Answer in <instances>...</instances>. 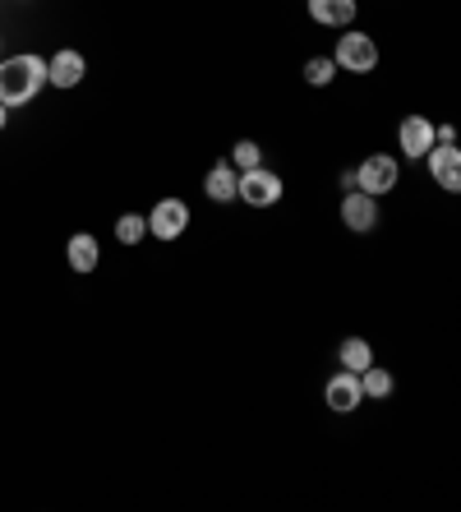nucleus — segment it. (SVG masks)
I'll return each mask as SVG.
<instances>
[{
	"label": "nucleus",
	"mask_w": 461,
	"mask_h": 512,
	"mask_svg": "<svg viewBox=\"0 0 461 512\" xmlns=\"http://www.w3.org/2000/svg\"><path fill=\"white\" fill-rule=\"evenodd\" d=\"M143 240H148V217L143 213H120L116 217V245L134 250V245H143Z\"/></svg>",
	"instance_id": "16"
},
{
	"label": "nucleus",
	"mask_w": 461,
	"mask_h": 512,
	"mask_svg": "<svg viewBox=\"0 0 461 512\" xmlns=\"http://www.w3.org/2000/svg\"><path fill=\"white\" fill-rule=\"evenodd\" d=\"M355 185H360L365 194H374V199L397 194V185H402V157H392V153L360 157V167H355Z\"/></svg>",
	"instance_id": "3"
},
{
	"label": "nucleus",
	"mask_w": 461,
	"mask_h": 512,
	"mask_svg": "<svg viewBox=\"0 0 461 512\" xmlns=\"http://www.w3.org/2000/svg\"><path fill=\"white\" fill-rule=\"evenodd\" d=\"M328 56H332V65H337V74H374L379 70V60H383V51L365 28H342Z\"/></svg>",
	"instance_id": "2"
},
{
	"label": "nucleus",
	"mask_w": 461,
	"mask_h": 512,
	"mask_svg": "<svg viewBox=\"0 0 461 512\" xmlns=\"http://www.w3.org/2000/svg\"><path fill=\"white\" fill-rule=\"evenodd\" d=\"M88 79V56L74 47H60L56 56H47V88H60V93H70Z\"/></svg>",
	"instance_id": "10"
},
{
	"label": "nucleus",
	"mask_w": 461,
	"mask_h": 512,
	"mask_svg": "<svg viewBox=\"0 0 461 512\" xmlns=\"http://www.w3.org/2000/svg\"><path fill=\"white\" fill-rule=\"evenodd\" d=\"M337 365H342V370H351V374L369 370V365H374V342H369V337H360V333L342 337V342H337Z\"/></svg>",
	"instance_id": "14"
},
{
	"label": "nucleus",
	"mask_w": 461,
	"mask_h": 512,
	"mask_svg": "<svg viewBox=\"0 0 461 512\" xmlns=\"http://www.w3.org/2000/svg\"><path fill=\"white\" fill-rule=\"evenodd\" d=\"M346 190H360V185H355V167L342 171V194H346Z\"/></svg>",
	"instance_id": "19"
},
{
	"label": "nucleus",
	"mask_w": 461,
	"mask_h": 512,
	"mask_svg": "<svg viewBox=\"0 0 461 512\" xmlns=\"http://www.w3.org/2000/svg\"><path fill=\"white\" fill-rule=\"evenodd\" d=\"M286 199V180L277 176L272 167H249L240 171V185H236V203H245V208H277V203Z\"/></svg>",
	"instance_id": "4"
},
{
	"label": "nucleus",
	"mask_w": 461,
	"mask_h": 512,
	"mask_svg": "<svg viewBox=\"0 0 461 512\" xmlns=\"http://www.w3.org/2000/svg\"><path fill=\"white\" fill-rule=\"evenodd\" d=\"M65 263H70L74 273H97L102 268V240L93 231H74L65 240Z\"/></svg>",
	"instance_id": "12"
},
{
	"label": "nucleus",
	"mask_w": 461,
	"mask_h": 512,
	"mask_svg": "<svg viewBox=\"0 0 461 512\" xmlns=\"http://www.w3.org/2000/svg\"><path fill=\"white\" fill-rule=\"evenodd\" d=\"M300 74H305V84H309V88H328L332 79H337V65H332V56H309V60H305V70H300Z\"/></svg>",
	"instance_id": "17"
},
{
	"label": "nucleus",
	"mask_w": 461,
	"mask_h": 512,
	"mask_svg": "<svg viewBox=\"0 0 461 512\" xmlns=\"http://www.w3.org/2000/svg\"><path fill=\"white\" fill-rule=\"evenodd\" d=\"M148 217V236L153 240H162V245H176L185 231H190V222H194V213H190V203L185 199H157L153 203V213H143Z\"/></svg>",
	"instance_id": "5"
},
{
	"label": "nucleus",
	"mask_w": 461,
	"mask_h": 512,
	"mask_svg": "<svg viewBox=\"0 0 461 512\" xmlns=\"http://www.w3.org/2000/svg\"><path fill=\"white\" fill-rule=\"evenodd\" d=\"M5 125H10V107H0V130H5Z\"/></svg>",
	"instance_id": "20"
},
{
	"label": "nucleus",
	"mask_w": 461,
	"mask_h": 512,
	"mask_svg": "<svg viewBox=\"0 0 461 512\" xmlns=\"http://www.w3.org/2000/svg\"><path fill=\"white\" fill-rule=\"evenodd\" d=\"M309 19L319 28H355V14H360V0H305Z\"/></svg>",
	"instance_id": "11"
},
{
	"label": "nucleus",
	"mask_w": 461,
	"mask_h": 512,
	"mask_svg": "<svg viewBox=\"0 0 461 512\" xmlns=\"http://www.w3.org/2000/svg\"><path fill=\"white\" fill-rule=\"evenodd\" d=\"M360 393H365V402H388L397 393V379H392V370H383L374 360L369 370H360Z\"/></svg>",
	"instance_id": "15"
},
{
	"label": "nucleus",
	"mask_w": 461,
	"mask_h": 512,
	"mask_svg": "<svg viewBox=\"0 0 461 512\" xmlns=\"http://www.w3.org/2000/svg\"><path fill=\"white\" fill-rule=\"evenodd\" d=\"M226 162L236 171H249V167H263V148L254 139H240V143H231V153H226Z\"/></svg>",
	"instance_id": "18"
},
{
	"label": "nucleus",
	"mask_w": 461,
	"mask_h": 512,
	"mask_svg": "<svg viewBox=\"0 0 461 512\" xmlns=\"http://www.w3.org/2000/svg\"><path fill=\"white\" fill-rule=\"evenodd\" d=\"M337 213H342V227L351 231V236H369V231H379V222H383L379 199L365 190H346Z\"/></svg>",
	"instance_id": "8"
},
{
	"label": "nucleus",
	"mask_w": 461,
	"mask_h": 512,
	"mask_svg": "<svg viewBox=\"0 0 461 512\" xmlns=\"http://www.w3.org/2000/svg\"><path fill=\"white\" fill-rule=\"evenodd\" d=\"M425 171L443 194H457L461 190V148L457 143H434L425 153Z\"/></svg>",
	"instance_id": "9"
},
{
	"label": "nucleus",
	"mask_w": 461,
	"mask_h": 512,
	"mask_svg": "<svg viewBox=\"0 0 461 512\" xmlns=\"http://www.w3.org/2000/svg\"><path fill=\"white\" fill-rule=\"evenodd\" d=\"M429 148H434V120L425 111H406L397 120V157L402 162H425Z\"/></svg>",
	"instance_id": "6"
},
{
	"label": "nucleus",
	"mask_w": 461,
	"mask_h": 512,
	"mask_svg": "<svg viewBox=\"0 0 461 512\" xmlns=\"http://www.w3.org/2000/svg\"><path fill=\"white\" fill-rule=\"evenodd\" d=\"M236 185H240V171L231 162H213L208 176H203V194L208 203H236Z\"/></svg>",
	"instance_id": "13"
},
{
	"label": "nucleus",
	"mask_w": 461,
	"mask_h": 512,
	"mask_svg": "<svg viewBox=\"0 0 461 512\" xmlns=\"http://www.w3.org/2000/svg\"><path fill=\"white\" fill-rule=\"evenodd\" d=\"M0 56H5V37H0Z\"/></svg>",
	"instance_id": "21"
},
{
	"label": "nucleus",
	"mask_w": 461,
	"mask_h": 512,
	"mask_svg": "<svg viewBox=\"0 0 461 512\" xmlns=\"http://www.w3.org/2000/svg\"><path fill=\"white\" fill-rule=\"evenodd\" d=\"M323 406H328L332 416H351V411H360L365 406V393H360V374L351 370H337L323 379Z\"/></svg>",
	"instance_id": "7"
},
{
	"label": "nucleus",
	"mask_w": 461,
	"mask_h": 512,
	"mask_svg": "<svg viewBox=\"0 0 461 512\" xmlns=\"http://www.w3.org/2000/svg\"><path fill=\"white\" fill-rule=\"evenodd\" d=\"M47 88V56L19 51V56H0V107H28Z\"/></svg>",
	"instance_id": "1"
}]
</instances>
